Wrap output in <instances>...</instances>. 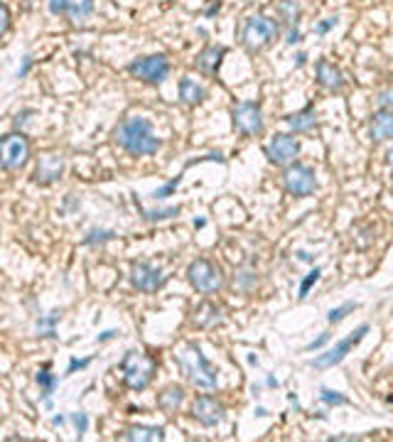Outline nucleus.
Returning <instances> with one entry per match:
<instances>
[{
	"mask_svg": "<svg viewBox=\"0 0 393 442\" xmlns=\"http://www.w3.org/2000/svg\"><path fill=\"white\" fill-rule=\"evenodd\" d=\"M116 143L133 157L155 155L160 150V141L153 133V126L141 116H131L116 128Z\"/></svg>",
	"mask_w": 393,
	"mask_h": 442,
	"instance_id": "1",
	"label": "nucleus"
},
{
	"mask_svg": "<svg viewBox=\"0 0 393 442\" xmlns=\"http://www.w3.org/2000/svg\"><path fill=\"white\" fill-rule=\"evenodd\" d=\"M175 364L190 384L199 386V389H207V391L217 389V384H219L217 369L209 364V359L202 354V349H199L197 344L190 342V344L182 346V349L175 354Z\"/></svg>",
	"mask_w": 393,
	"mask_h": 442,
	"instance_id": "2",
	"label": "nucleus"
},
{
	"mask_svg": "<svg viewBox=\"0 0 393 442\" xmlns=\"http://www.w3.org/2000/svg\"><path fill=\"white\" fill-rule=\"evenodd\" d=\"M155 371H157V361L141 349L126 351V356H123L121 361L123 381H126V386L131 391H146L148 386H150Z\"/></svg>",
	"mask_w": 393,
	"mask_h": 442,
	"instance_id": "3",
	"label": "nucleus"
},
{
	"mask_svg": "<svg viewBox=\"0 0 393 442\" xmlns=\"http://www.w3.org/2000/svg\"><path fill=\"white\" fill-rule=\"evenodd\" d=\"M278 32H281V25L273 18H268V15H251L243 22L241 42L248 52H261L278 37Z\"/></svg>",
	"mask_w": 393,
	"mask_h": 442,
	"instance_id": "4",
	"label": "nucleus"
},
{
	"mask_svg": "<svg viewBox=\"0 0 393 442\" xmlns=\"http://www.w3.org/2000/svg\"><path fill=\"white\" fill-rule=\"evenodd\" d=\"M187 280H190V285L197 292L212 295V292L224 287V273L217 263L207 261V258H197V261H192L187 266Z\"/></svg>",
	"mask_w": 393,
	"mask_h": 442,
	"instance_id": "5",
	"label": "nucleus"
},
{
	"mask_svg": "<svg viewBox=\"0 0 393 442\" xmlns=\"http://www.w3.org/2000/svg\"><path fill=\"white\" fill-rule=\"evenodd\" d=\"M283 187L290 197H310L317 190L315 170L302 162H290L283 170Z\"/></svg>",
	"mask_w": 393,
	"mask_h": 442,
	"instance_id": "6",
	"label": "nucleus"
},
{
	"mask_svg": "<svg viewBox=\"0 0 393 442\" xmlns=\"http://www.w3.org/2000/svg\"><path fill=\"white\" fill-rule=\"evenodd\" d=\"M128 72L146 84H162L170 74V62L165 54H150V57H141L128 64Z\"/></svg>",
	"mask_w": 393,
	"mask_h": 442,
	"instance_id": "7",
	"label": "nucleus"
},
{
	"mask_svg": "<svg viewBox=\"0 0 393 442\" xmlns=\"http://www.w3.org/2000/svg\"><path fill=\"white\" fill-rule=\"evenodd\" d=\"M366 334H369V325H361L359 330L352 332L347 339H342L340 344L335 346V349L325 351V354H320L317 359H312L310 366H312V369H332V366H337L340 361H344L347 354H349L354 346H359V342L364 339Z\"/></svg>",
	"mask_w": 393,
	"mask_h": 442,
	"instance_id": "8",
	"label": "nucleus"
},
{
	"mask_svg": "<svg viewBox=\"0 0 393 442\" xmlns=\"http://www.w3.org/2000/svg\"><path fill=\"white\" fill-rule=\"evenodd\" d=\"M231 121L241 136H258L263 131V111L258 103L241 101L231 108Z\"/></svg>",
	"mask_w": 393,
	"mask_h": 442,
	"instance_id": "9",
	"label": "nucleus"
},
{
	"mask_svg": "<svg viewBox=\"0 0 393 442\" xmlns=\"http://www.w3.org/2000/svg\"><path fill=\"white\" fill-rule=\"evenodd\" d=\"M30 160V141L22 133L3 136V170H20Z\"/></svg>",
	"mask_w": 393,
	"mask_h": 442,
	"instance_id": "10",
	"label": "nucleus"
},
{
	"mask_svg": "<svg viewBox=\"0 0 393 442\" xmlns=\"http://www.w3.org/2000/svg\"><path fill=\"white\" fill-rule=\"evenodd\" d=\"M297 152H300V143L288 133H278L266 145V157L273 165H290V162H295Z\"/></svg>",
	"mask_w": 393,
	"mask_h": 442,
	"instance_id": "11",
	"label": "nucleus"
},
{
	"mask_svg": "<svg viewBox=\"0 0 393 442\" xmlns=\"http://www.w3.org/2000/svg\"><path fill=\"white\" fill-rule=\"evenodd\" d=\"M131 282L133 287H138L141 292H155L157 287H162V282H165V273L153 266V263H146V261L133 263Z\"/></svg>",
	"mask_w": 393,
	"mask_h": 442,
	"instance_id": "12",
	"label": "nucleus"
},
{
	"mask_svg": "<svg viewBox=\"0 0 393 442\" xmlns=\"http://www.w3.org/2000/svg\"><path fill=\"white\" fill-rule=\"evenodd\" d=\"M192 418L204 428H217L224 420V405L212 396H199L195 405H192Z\"/></svg>",
	"mask_w": 393,
	"mask_h": 442,
	"instance_id": "13",
	"label": "nucleus"
},
{
	"mask_svg": "<svg viewBox=\"0 0 393 442\" xmlns=\"http://www.w3.org/2000/svg\"><path fill=\"white\" fill-rule=\"evenodd\" d=\"M64 175V157L59 152H47L37 160V167H34V182L39 185H54L59 182Z\"/></svg>",
	"mask_w": 393,
	"mask_h": 442,
	"instance_id": "14",
	"label": "nucleus"
},
{
	"mask_svg": "<svg viewBox=\"0 0 393 442\" xmlns=\"http://www.w3.org/2000/svg\"><path fill=\"white\" fill-rule=\"evenodd\" d=\"M369 136H371V141H374V143L391 141V138H393V111L381 108L379 113H374V116H371Z\"/></svg>",
	"mask_w": 393,
	"mask_h": 442,
	"instance_id": "15",
	"label": "nucleus"
},
{
	"mask_svg": "<svg viewBox=\"0 0 393 442\" xmlns=\"http://www.w3.org/2000/svg\"><path fill=\"white\" fill-rule=\"evenodd\" d=\"M317 84L325 86L327 91H342L344 89V77H342V72L332 62L320 59L317 62Z\"/></svg>",
	"mask_w": 393,
	"mask_h": 442,
	"instance_id": "16",
	"label": "nucleus"
},
{
	"mask_svg": "<svg viewBox=\"0 0 393 442\" xmlns=\"http://www.w3.org/2000/svg\"><path fill=\"white\" fill-rule=\"evenodd\" d=\"M226 54V47L221 44H209L207 49H202L197 57V69L204 74H217L219 67H221V59Z\"/></svg>",
	"mask_w": 393,
	"mask_h": 442,
	"instance_id": "17",
	"label": "nucleus"
},
{
	"mask_svg": "<svg viewBox=\"0 0 393 442\" xmlns=\"http://www.w3.org/2000/svg\"><path fill=\"white\" fill-rule=\"evenodd\" d=\"M285 123L292 133H310L312 128L317 126V113H315V108L312 106H307V108H302V111L288 116Z\"/></svg>",
	"mask_w": 393,
	"mask_h": 442,
	"instance_id": "18",
	"label": "nucleus"
},
{
	"mask_svg": "<svg viewBox=\"0 0 393 442\" xmlns=\"http://www.w3.org/2000/svg\"><path fill=\"white\" fill-rule=\"evenodd\" d=\"M195 325L202 327V330H207V327H214L221 322V307H217L214 302H199L195 307Z\"/></svg>",
	"mask_w": 393,
	"mask_h": 442,
	"instance_id": "19",
	"label": "nucleus"
},
{
	"mask_svg": "<svg viewBox=\"0 0 393 442\" xmlns=\"http://www.w3.org/2000/svg\"><path fill=\"white\" fill-rule=\"evenodd\" d=\"M123 440H141V442H160L165 440V430L155 428V425H131L126 433L121 435Z\"/></svg>",
	"mask_w": 393,
	"mask_h": 442,
	"instance_id": "20",
	"label": "nucleus"
},
{
	"mask_svg": "<svg viewBox=\"0 0 393 442\" xmlns=\"http://www.w3.org/2000/svg\"><path fill=\"white\" fill-rule=\"evenodd\" d=\"M182 403H185V391H182L180 386H167V389L157 396V408L165 410L167 415L175 413Z\"/></svg>",
	"mask_w": 393,
	"mask_h": 442,
	"instance_id": "21",
	"label": "nucleus"
},
{
	"mask_svg": "<svg viewBox=\"0 0 393 442\" xmlns=\"http://www.w3.org/2000/svg\"><path fill=\"white\" fill-rule=\"evenodd\" d=\"M180 98L187 103V106H197V103L204 101V89L199 86L195 79L185 77L180 82Z\"/></svg>",
	"mask_w": 393,
	"mask_h": 442,
	"instance_id": "22",
	"label": "nucleus"
},
{
	"mask_svg": "<svg viewBox=\"0 0 393 442\" xmlns=\"http://www.w3.org/2000/svg\"><path fill=\"white\" fill-rule=\"evenodd\" d=\"M64 13L69 15L72 22H84L86 18H91L94 13V0H67V10Z\"/></svg>",
	"mask_w": 393,
	"mask_h": 442,
	"instance_id": "23",
	"label": "nucleus"
},
{
	"mask_svg": "<svg viewBox=\"0 0 393 442\" xmlns=\"http://www.w3.org/2000/svg\"><path fill=\"white\" fill-rule=\"evenodd\" d=\"M34 381H37L39 391H42L44 401H47V405H49V396L54 394V389H57L59 379L52 374V371H49V366H42V369L37 371V376H34Z\"/></svg>",
	"mask_w": 393,
	"mask_h": 442,
	"instance_id": "24",
	"label": "nucleus"
},
{
	"mask_svg": "<svg viewBox=\"0 0 393 442\" xmlns=\"http://www.w3.org/2000/svg\"><path fill=\"white\" fill-rule=\"evenodd\" d=\"M276 13L281 15V18L285 20L290 27H295V22L300 20V15H302V8L295 3V0H281V3H278V8H276Z\"/></svg>",
	"mask_w": 393,
	"mask_h": 442,
	"instance_id": "25",
	"label": "nucleus"
},
{
	"mask_svg": "<svg viewBox=\"0 0 393 442\" xmlns=\"http://www.w3.org/2000/svg\"><path fill=\"white\" fill-rule=\"evenodd\" d=\"M62 320V312H49V315L39 317L37 320V337H54L57 332V322Z\"/></svg>",
	"mask_w": 393,
	"mask_h": 442,
	"instance_id": "26",
	"label": "nucleus"
},
{
	"mask_svg": "<svg viewBox=\"0 0 393 442\" xmlns=\"http://www.w3.org/2000/svg\"><path fill=\"white\" fill-rule=\"evenodd\" d=\"M143 214H146L148 221H165V219H172V216L180 214V207H165V209H146Z\"/></svg>",
	"mask_w": 393,
	"mask_h": 442,
	"instance_id": "27",
	"label": "nucleus"
},
{
	"mask_svg": "<svg viewBox=\"0 0 393 442\" xmlns=\"http://www.w3.org/2000/svg\"><path fill=\"white\" fill-rule=\"evenodd\" d=\"M356 302H344V305H340V307H335V310H330V315H327V322H330V325H337V322H342L344 320L347 315H349V312H354L356 310Z\"/></svg>",
	"mask_w": 393,
	"mask_h": 442,
	"instance_id": "28",
	"label": "nucleus"
},
{
	"mask_svg": "<svg viewBox=\"0 0 393 442\" xmlns=\"http://www.w3.org/2000/svg\"><path fill=\"white\" fill-rule=\"evenodd\" d=\"M180 182H182V175L172 177V180L167 182V185H162L160 190H155V192H153V200H155V202H162V200H167V197H170L172 192H175L177 187H180Z\"/></svg>",
	"mask_w": 393,
	"mask_h": 442,
	"instance_id": "29",
	"label": "nucleus"
},
{
	"mask_svg": "<svg viewBox=\"0 0 393 442\" xmlns=\"http://www.w3.org/2000/svg\"><path fill=\"white\" fill-rule=\"evenodd\" d=\"M320 398H322V403H327V405H347L349 401L344 398V396L340 394V391H332V389H322L320 391Z\"/></svg>",
	"mask_w": 393,
	"mask_h": 442,
	"instance_id": "30",
	"label": "nucleus"
},
{
	"mask_svg": "<svg viewBox=\"0 0 393 442\" xmlns=\"http://www.w3.org/2000/svg\"><path fill=\"white\" fill-rule=\"evenodd\" d=\"M320 275H322V268H312V271L307 273L305 280L300 282V297H307V292H310V287L315 285L317 280H320Z\"/></svg>",
	"mask_w": 393,
	"mask_h": 442,
	"instance_id": "31",
	"label": "nucleus"
},
{
	"mask_svg": "<svg viewBox=\"0 0 393 442\" xmlns=\"http://www.w3.org/2000/svg\"><path fill=\"white\" fill-rule=\"evenodd\" d=\"M116 236L113 231H89V236L84 238V243H89V246H94V243H103V241H111V238Z\"/></svg>",
	"mask_w": 393,
	"mask_h": 442,
	"instance_id": "32",
	"label": "nucleus"
},
{
	"mask_svg": "<svg viewBox=\"0 0 393 442\" xmlns=\"http://www.w3.org/2000/svg\"><path fill=\"white\" fill-rule=\"evenodd\" d=\"M72 420H74V425H77V433H79V435L86 433V428H89V418H86V413H77Z\"/></svg>",
	"mask_w": 393,
	"mask_h": 442,
	"instance_id": "33",
	"label": "nucleus"
},
{
	"mask_svg": "<svg viewBox=\"0 0 393 442\" xmlns=\"http://www.w3.org/2000/svg\"><path fill=\"white\" fill-rule=\"evenodd\" d=\"M376 101H379V106H381V108L393 106V86H391V89H386V91H381Z\"/></svg>",
	"mask_w": 393,
	"mask_h": 442,
	"instance_id": "34",
	"label": "nucleus"
},
{
	"mask_svg": "<svg viewBox=\"0 0 393 442\" xmlns=\"http://www.w3.org/2000/svg\"><path fill=\"white\" fill-rule=\"evenodd\" d=\"M89 361H91V359H82V361H79V359H72V361H69V369H67V374H77V371L86 369V366H89Z\"/></svg>",
	"mask_w": 393,
	"mask_h": 442,
	"instance_id": "35",
	"label": "nucleus"
},
{
	"mask_svg": "<svg viewBox=\"0 0 393 442\" xmlns=\"http://www.w3.org/2000/svg\"><path fill=\"white\" fill-rule=\"evenodd\" d=\"M47 5H49V13L52 15H59L67 10V0H47Z\"/></svg>",
	"mask_w": 393,
	"mask_h": 442,
	"instance_id": "36",
	"label": "nucleus"
},
{
	"mask_svg": "<svg viewBox=\"0 0 393 442\" xmlns=\"http://www.w3.org/2000/svg\"><path fill=\"white\" fill-rule=\"evenodd\" d=\"M327 342H330V334H327V332H325V334H320L315 342H310V344H307L305 349H307V351H315V349H320V346H325Z\"/></svg>",
	"mask_w": 393,
	"mask_h": 442,
	"instance_id": "37",
	"label": "nucleus"
},
{
	"mask_svg": "<svg viewBox=\"0 0 393 442\" xmlns=\"http://www.w3.org/2000/svg\"><path fill=\"white\" fill-rule=\"evenodd\" d=\"M335 25H337V18H327L325 22H320L315 30H317V34H325V32H330V30L335 27Z\"/></svg>",
	"mask_w": 393,
	"mask_h": 442,
	"instance_id": "38",
	"label": "nucleus"
},
{
	"mask_svg": "<svg viewBox=\"0 0 393 442\" xmlns=\"http://www.w3.org/2000/svg\"><path fill=\"white\" fill-rule=\"evenodd\" d=\"M10 30V10L8 5H3V27H0V34H5Z\"/></svg>",
	"mask_w": 393,
	"mask_h": 442,
	"instance_id": "39",
	"label": "nucleus"
},
{
	"mask_svg": "<svg viewBox=\"0 0 393 442\" xmlns=\"http://www.w3.org/2000/svg\"><path fill=\"white\" fill-rule=\"evenodd\" d=\"M288 44H297L300 42V30H295V27H290V32H288V39H285Z\"/></svg>",
	"mask_w": 393,
	"mask_h": 442,
	"instance_id": "40",
	"label": "nucleus"
},
{
	"mask_svg": "<svg viewBox=\"0 0 393 442\" xmlns=\"http://www.w3.org/2000/svg\"><path fill=\"white\" fill-rule=\"evenodd\" d=\"M30 67H32V57H25V64H22V69H18V77L22 79L25 74L30 72Z\"/></svg>",
	"mask_w": 393,
	"mask_h": 442,
	"instance_id": "41",
	"label": "nucleus"
},
{
	"mask_svg": "<svg viewBox=\"0 0 393 442\" xmlns=\"http://www.w3.org/2000/svg\"><path fill=\"white\" fill-rule=\"evenodd\" d=\"M118 332H113V330H106V332H101V334L96 337V342H108V339H113Z\"/></svg>",
	"mask_w": 393,
	"mask_h": 442,
	"instance_id": "42",
	"label": "nucleus"
},
{
	"mask_svg": "<svg viewBox=\"0 0 393 442\" xmlns=\"http://www.w3.org/2000/svg\"><path fill=\"white\" fill-rule=\"evenodd\" d=\"M295 59H297V67H302V64H305V59H307V54H305V52H300Z\"/></svg>",
	"mask_w": 393,
	"mask_h": 442,
	"instance_id": "43",
	"label": "nucleus"
},
{
	"mask_svg": "<svg viewBox=\"0 0 393 442\" xmlns=\"http://www.w3.org/2000/svg\"><path fill=\"white\" fill-rule=\"evenodd\" d=\"M297 258H300V261H312V256H310V253H305V251L297 253Z\"/></svg>",
	"mask_w": 393,
	"mask_h": 442,
	"instance_id": "44",
	"label": "nucleus"
},
{
	"mask_svg": "<svg viewBox=\"0 0 393 442\" xmlns=\"http://www.w3.org/2000/svg\"><path fill=\"white\" fill-rule=\"evenodd\" d=\"M386 160H389V165L393 167V148H391V150H389V152H386Z\"/></svg>",
	"mask_w": 393,
	"mask_h": 442,
	"instance_id": "45",
	"label": "nucleus"
}]
</instances>
